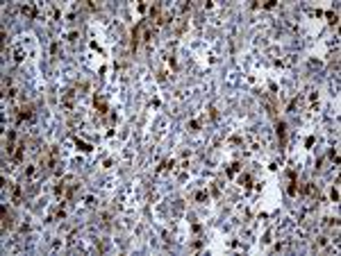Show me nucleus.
Wrapping results in <instances>:
<instances>
[{
	"label": "nucleus",
	"instance_id": "39448f33",
	"mask_svg": "<svg viewBox=\"0 0 341 256\" xmlns=\"http://www.w3.org/2000/svg\"><path fill=\"white\" fill-rule=\"evenodd\" d=\"M241 184H244V186H250V177H241Z\"/></svg>",
	"mask_w": 341,
	"mask_h": 256
},
{
	"label": "nucleus",
	"instance_id": "f257e3e1",
	"mask_svg": "<svg viewBox=\"0 0 341 256\" xmlns=\"http://www.w3.org/2000/svg\"><path fill=\"white\" fill-rule=\"evenodd\" d=\"M30 118H32V107L23 104V107L18 109V120H30Z\"/></svg>",
	"mask_w": 341,
	"mask_h": 256
},
{
	"label": "nucleus",
	"instance_id": "20e7f679",
	"mask_svg": "<svg viewBox=\"0 0 341 256\" xmlns=\"http://www.w3.org/2000/svg\"><path fill=\"white\" fill-rule=\"evenodd\" d=\"M77 147H82V150H84V152H89V150H91V147H89V145H86V143H82V141H77Z\"/></svg>",
	"mask_w": 341,
	"mask_h": 256
},
{
	"label": "nucleus",
	"instance_id": "f03ea898",
	"mask_svg": "<svg viewBox=\"0 0 341 256\" xmlns=\"http://www.w3.org/2000/svg\"><path fill=\"white\" fill-rule=\"evenodd\" d=\"M284 129H287L284 123H280V125H277V136H280V141H284V134H287Z\"/></svg>",
	"mask_w": 341,
	"mask_h": 256
},
{
	"label": "nucleus",
	"instance_id": "7ed1b4c3",
	"mask_svg": "<svg viewBox=\"0 0 341 256\" xmlns=\"http://www.w3.org/2000/svg\"><path fill=\"white\" fill-rule=\"evenodd\" d=\"M14 55H16V57H14L16 61H23V57H25V52H23V48H16V50H14Z\"/></svg>",
	"mask_w": 341,
	"mask_h": 256
}]
</instances>
